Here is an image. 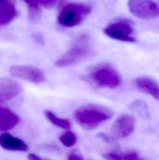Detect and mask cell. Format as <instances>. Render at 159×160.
<instances>
[{
  "label": "cell",
  "instance_id": "2",
  "mask_svg": "<svg viewBox=\"0 0 159 160\" xmlns=\"http://www.w3.org/2000/svg\"><path fill=\"white\" fill-rule=\"evenodd\" d=\"M82 79L98 88L114 89L122 84L121 75L109 65L97 67L89 73L82 76Z\"/></svg>",
  "mask_w": 159,
  "mask_h": 160
},
{
  "label": "cell",
  "instance_id": "11",
  "mask_svg": "<svg viewBox=\"0 0 159 160\" xmlns=\"http://www.w3.org/2000/svg\"><path fill=\"white\" fill-rule=\"evenodd\" d=\"M0 146L8 151H20L26 152L28 150L27 144L21 139L14 137L7 131L0 135Z\"/></svg>",
  "mask_w": 159,
  "mask_h": 160
},
{
  "label": "cell",
  "instance_id": "4",
  "mask_svg": "<svg viewBox=\"0 0 159 160\" xmlns=\"http://www.w3.org/2000/svg\"><path fill=\"white\" fill-rule=\"evenodd\" d=\"M92 51L90 47L83 41L76 44L65 53H63L55 62L56 68H67L78 65L91 57Z\"/></svg>",
  "mask_w": 159,
  "mask_h": 160
},
{
  "label": "cell",
  "instance_id": "21",
  "mask_svg": "<svg viewBox=\"0 0 159 160\" xmlns=\"http://www.w3.org/2000/svg\"><path fill=\"white\" fill-rule=\"evenodd\" d=\"M33 38L37 42V43H40V44H44V38L41 34L39 33H36L33 35Z\"/></svg>",
  "mask_w": 159,
  "mask_h": 160
},
{
  "label": "cell",
  "instance_id": "7",
  "mask_svg": "<svg viewBox=\"0 0 159 160\" xmlns=\"http://www.w3.org/2000/svg\"><path fill=\"white\" fill-rule=\"evenodd\" d=\"M105 35L111 38L123 42H136L137 39L133 37L134 29L126 21H116L110 23L104 29Z\"/></svg>",
  "mask_w": 159,
  "mask_h": 160
},
{
  "label": "cell",
  "instance_id": "18",
  "mask_svg": "<svg viewBox=\"0 0 159 160\" xmlns=\"http://www.w3.org/2000/svg\"><path fill=\"white\" fill-rule=\"evenodd\" d=\"M102 157L104 158L111 160H120L123 159V156L122 154H118V153H108L105 155H102Z\"/></svg>",
  "mask_w": 159,
  "mask_h": 160
},
{
  "label": "cell",
  "instance_id": "1",
  "mask_svg": "<svg viewBox=\"0 0 159 160\" xmlns=\"http://www.w3.org/2000/svg\"><path fill=\"white\" fill-rule=\"evenodd\" d=\"M112 115L113 112L109 108L97 104L81 106L74 112L76 122L86 130L97 128L101 124L110 120Z\"/></svg>",
  "mask_w": 159,
  "mask_h": 160
},
{
  "label": "cell",
  "instance_id": "8",
  "mask_svg": "<svg viewBox=\"0 0 159 160\" xmlns=\"http://www.w3.org/2000/svg\"><path fill=\"white\" fill-rule=\"evenodd\" d=\"M136 128V118L133 115H121L111 128V132L115 139H125L130 136Z\"/></svg>",
  "mask_w": 159,
  "mask_h": 160
},
{
  "label": "cell",
  "instance_id": "20",
  "mask_svg": "<svg viewBox=\"0 0 159 160\" xmlns=\"http://www.w3.org/2000/svg\"><path fill=\"white\" fill-rule=\"evenodd\" d=\"M68 159L70 160H82L83 159V158H82V156L78 152V151H74V152H72L69 156H68V158H67Z\"/></svg>",
  "mask_w": 159,
  "mask_h": 160
},
{
  "label": "cell",
  "instance_id": "6",
  "mask_svg": "<svg viewBox=\"0 0 159 160\" xmlns=\"http://www.w3.org/2000/svg\"><path fill=\"white\" fill-rule=\"evenodd\" d=\"M9 73L14 78L27 81L33 83H41L46 81L42 69L29 65H14L9 68Z\"/></svg>",
  "mask_w": 159,
  "mask_h": 160
},
{
  "label": "cell",
  "instance_id": "10",
  "mask_svg": "<svg viewBox=\"0 0 159 160\" xmlns=\"http://www.w3.org/2000/svg\"><path fill=\"white\" fill-rule=\"evenodd\" d=\"M135 86L142 92L159 100V83L152 77L140 76L134 81Z\"/></svg>",
  "mask_w": 159,
  "mask_h": 160
},
{
  "label": "cell",
  "instance_id": "12",
  "mask_svg": "<svg viewBox=\"0 0 159 160\" xmlns=\"http://www.w3.org/2000/svg\"><path fill=\"white\" fill-rule=\"evenodd\" d=\"M17 17V8L12 0H0V27L6 26Z\"/></svg>",
  "mask_w": 159,
  "mask_h": 160
},
{
  "label": "cell",
  "instance_id": "13",
  "mask_svg": "<svg viewBox=\"0 0 159 160\" xmlns=\"http://www.w3.org/2000/svg\"><path fill=\"white\" fill-rule=\"evenodd\" d=\"M20 121L19 116L6 108H0V131L6 132L14 128Z\"/></svg>",
  "mask_w": 159,
  "mask_h": 160
},
{
  "label": "cell",
  "instance_id": "19",
  "mask_svg": "<svg viewBox=\"0 0 159 160\" xmlns=\"http://www.w3.org/2000/svg\"><path fill=\"white\" fill-rule=\"evenodd\" d=\"M56 1H57V0H37L38 4H39L40 6L46 8H52V7L55 5Z\"/></svg>",
  "mask_w": 159,
  "mask_h": 160
},
{
  "label": "cell",
  "instance_id": "17",
  "mask_svg": "<svg viewBox=\"0 0 159 160\" xmlns=\"http://www.w3.org/2000/svg\"><path fill=\"white\" fill-rule=\"evenodd\" d=\"M59 141L61 143L66 147H72L77 142V136L75 133H73L70 129L67 130L65 133H63L59 137Z\"/></svg>",
  "mask_w": 159,
  "mask_h": 160
},
{
  "label": "cell",
  "instance_id": "5",
  "mask_svg": "<svg viewBox=\"0 0 159 160\" xmlns=\"http://www.w3.org/2000/svg\"><path fill=\"white\" fill-rule=\"evenodd\" d=\"M130 13L141 20H152L159 15L158 5L153 0H128Z\"/></svg>",
  "mask_w": 159,
  "mask_h": 160
},
{
  "label": "cell",
  "instance_id": "22",
  "mask_svg": "<svg viewBox=\"0 0 159 160\" xmlns=\"http://www.w3.org/2000/svg\"><path fill=\"white\" fill-rule=\"evenodd\" d=\"M27 158L30 160H41L43 159L42 158H40L39 156H37V155H36V154H29L28 156H27Z\"/></svg>",
  "mask_w": 159,
  "mask_h": 160
},
{
  "label": "cell",
  "instance_id": "14",
  "mask_svg": "<svg viewBox=\"0 0 159 160\" xmlns=\"http://www.w3.org/2000/svg\"><path fill=\"white\" fill-rule=\"evenodd\" d=\"M23 1L25 2L27 8H28L29 19L34 22H38L41 18L42 12L39 8V4L37 0H23Z\"/></svg>",
  "mask_w": 159,
  "mask_h": 160
},
{
  "label": "cell",
  "instance_id": "15",
  "mask_svg": "<svg viewBox=\"0 0 159 160\" xmlns=\"http://www.w3.org/2000/svg\"><path fill=\"white\" fill-rule=\"evenodd\" d=\"M45 116L52 125L56 126L57 128H63L65 130L71 129V124L67 119L58 117L53 112H52L51 111H45Z\"/></svg>",
  "mask_w": 159,
  "mask_h": 160
},
{
  "label": "cell",
  "instance_id": "9",
  "mask_svg": "<svg viewBox=\"0 0 159 160\" xmlns=\"http://www.w3.org/2000/svg\"><path fill=\"white\" fill-rule=\"evenodd\" d=\"M22 92V86L16 80L0 78V102H7L18 97Z\"/></svg>",
  "mask_w": 159,
  "mask_h": 160
},
{
  "label": "cell",
  "instance_id": "16",
  "mask_svg": "<svg viewBox=\"0 0 159 160\" xmlns=\"http://www.w3.org/2000/svg\"><path fill=\"white\" fill-rule=\"evenodd\" d=\"M131 110L134 111L142 119H149L150 117V111L148 105L142 100H136L131 104Z\"/></svg>",
  "mask_w": 159,
  "mask_h": 160
},
{
  "label": "cell",
  "instance_id": "3",
  "mask_svg": "<svg viewBox=\"0 0 159 160\" xmlns=\"http://www.w3.org/2000/svg\"><path fill=\"white\" fill-rule=\"evenodd\" d=\"M90 13L91 8L89 6L81 3H69L63 7L57 21L61 26L71 28L81 24Z\"/></svg>",
  "mask_w": 159,
  "mask_h": 160
},
{
  "label": "cell",
  "instance_id": "23",
  "mask_svg": "<svg viewBox=\"0 0 159 160\" xmlns=\"http://www.w3.org/2000/svg\"><path fill=\"white\" fill-rule=\"evenodd\" d=\"M158 8H159V6H158Z\"/></svg>",
  "mask_w": 159,
  "mask_h": 160
}]
</instances>
